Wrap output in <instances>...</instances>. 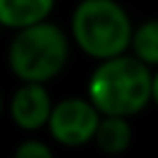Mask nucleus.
<instances>
[{
	"label": "nucleus",
	"mask_w": 158,
	"mask_h": 158,
	"mask_svg": "<svg viewBox=\"0 0 158 158\" xmlns=\"http://www.w3.org/2000/svg\"><path fill=\"white\" fill-rule=\"evenodd\" d=\"M86 95L105 116L133 118L153 105V68L130 51L100 60L89 74Z\"/></svg>",
	"instance_id": "nucleus-1"
},
{
	"label": "nucleus",
	"mask_w": 158,
	"mask_h": 158,
	"mask_svg": "<svg viewBox=\"0 0 158 158\" xmlns=\"http://www.w3.org/2000/svg\"><path fill=\"white\" fill-rule=\"evenodd\" d=\"M68 30L74 47L100 63L128 54L135 23L118 0H79L72 10Z\"/></svg>",
	"instance_id": "nucleus-2"
},
{
	"label": "nucleus",
	"mask_w": 158,
	"mask_h": 158,
	"mask_svg": "<svg viewBox=\"0 0 158 158\" xmlns=\"http://www.w3.org/2000/svg\"><path fill=\"white\" fill-rule=\"evenodd\" d=\"M72 44L70 30L51 19L14 30L7 47V68L19 81L49 84L68 68Z\"/></svg>",
	"instance_id": "nucleus-3"
},
{
	"label": "nucleus",
	"mask_w": 158,
	"mask_h": 158,
	"mask_svg": "<svg viewBox=\"0 0 158 158\" xmlns=\"http://www.w3.org/2000/svg\"><path fill=\"white\" fill-rule=\"evenodd\" d=\"M100 121H102V112L91 102L89 95L84 98L72 95V98H63L54 105L47 130L56 144L74 149L93 142Z\"/></svg>",
	"instance_id": "nucleus-4"
},
{
	"label": "nucleus",
	"mask_w": 158,
	"mask_h": 158,
	"mask_svg": "<svg viewBox=\"0 0 158 158\" xmlns=\"http://www.w3.org/2000/svg\"><path fill=\"white\" fill-rule=\"evenodd\" d=\"M54 100L47 89V84L37 81H19L14 93L10 95L7 112L16 128L26 133H35L49 126L51 112H54Z\"/></svg>",
	"instance_id": "nucleus-5"
},
{
	"label": "nucleus",
	"mask_w": 158,
	"mask_h": 158,
	"mask_svg": "<svg viewBox=\"0 0 158 158\" xmlns=\"http://www.w3.org/2000/svg\"><path fill=\"white\" fill-rule=\"evenodd\" d=\"M58 0H0V23L10 30L49 21Z\"/></svg>",
	"instance_id": "nucleus-6"
},
{
	"label": "nucleus",
	"mask_w": 158,
	"mask_h": 158,
	"mask_svg": "<svg viewBox=\"0 0 158 158\" xmlns=\"http://www.w3.org/2000/svg\"><path fill=\"white\" fill-rule=\"evenodd\" d=\"M95 147L107 156H121L133 144V126L126 116H105L95 133Z\"/></svg>",
	"instance_id": "nucleus-7"
},
{
	"label": "nucleus",
	"mask_w": 158,
	"mask_h": 158,
	"mask_svg": "<svg viewBox=\"0 0 158 158\" xmlns=\"http://www.w3.org/2000/svg\"><path fill=\"white\" fill-rule=\"evenodd\" d=\"M130 54H135L149 68H158V19H147L135 26Z\"/></svg>",
	"instance_id": "nucleus-8"
},
{
	"label": "nucleus",
	"mask_w": 158,
	"mask_h": 158,
	"mask_svg": "<svg viewBox=\"0 0 158 158\" xmlns=\"http://www.w3.org/2000/svg\"><path fill=\"white\" fill-rule=\"evenodd\" d=\"M12 158H56V156H54V151H51V147L47 142L30 137V139H23L14 149Z\"/></svg>",
	"instance_id": "nucleus-9"
},
{
	"label": "nucleus",
	"mask_w": 158,
	"mask_h": 158,
	"mask_svg": "<svg viewBox=\"0 0 158 158\" xmlns=\"http://www.w3.org/2000/svg\"><path fill=\"white\" fill-rule=\"evenodd\" d=\"M153 105L158 107V68H153Z\"/></svg>",
	"instance_id": "nucleus-10"
}]
</instances>
